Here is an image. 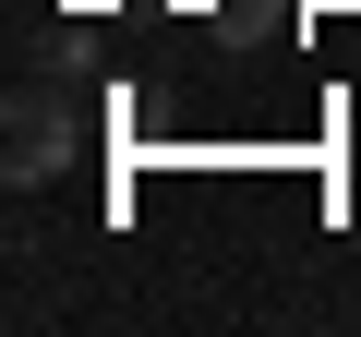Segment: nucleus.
<instances>
[{
    "instance_id": "nucleus-1",
    "label": "nucleus",
    "mask_w": 361,
    "mask_h": 337,
    "mask_svg": "<svg viewBox=\"0 0 361 337\" xmlns=\"http://www.w3.org/2000/svg\"><path fill=\"white\" fill-rule=\"evenodd\" d=\"M73 145H85L73 97H61V85H13V181H49V168H73Z\"/></svg>"
}]
</instances>
